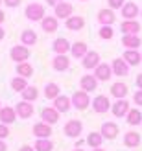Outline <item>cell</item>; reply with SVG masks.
Here are the masks:
<instances>
[{"label":"cell","instance_id":"obj_10","mask_svg":"<svg viewBox=\"0 0 142 151\" xmlns=\"http://www.w3.org/2000/svg\"><path fill=\"white\" fill-rule=\"evenodd\" d=\"M32 133H33V137H35V138H50V137H52V125L41 120V122L33 124Z\"/></svg>","mask_w":142,"mask_h":151},{"label":"cell","instance_id":"obj_45","mask_svg":"<svg viewBox=\"0 0 142 151\" xmlns=\"http://www.w3.org/2000/svg\"><path fill=\"white\" fill-rule=\"evenodd\" d=\"M59 2H63V0H46V4H48V6H52V7H56Z\"/></svg>","mask_w":142,"mask_h":151},{"label":"cell","instance_id":"obj_3","mask_svg":"<svg viewBox=\"0 0 142 151\" xmlns=\"http://www.w3.org/2000/svg\"><path fill=\"white\" fill-rule=\"evenodd\" d=\"M63 133H65V137H68V138H79L81 133H83V124H81L79 120L72 118V120H68V122L65 124Z\"/></svg>","mask_w":142,"mask_h":151},{"label":"cell","instance_id":"obj_54","mask_svg":"<svg viewBox=\"0 0 142 151\" xmlns=\"http://www.w3.org/2000/svg\"><path fill=\"white\" fill-rule=\"evenodd\" d=\"M140 17H142V9H140Z\"/></svg>","mask_w":142,"mask_h":151},{"label":"cell","instance_id":"obj_9","mask_svg":"<svg viewBox=\"0 0 142 151\" xmlns=\"http://www.w3.org/2000/svg\"><path fill=\"white\" fill-rule=\"evenodd\" d=\"M15 111H17V116H19L20 120H28V118H32V116H33V112H35L32 101H24V100H20V101L17 103Z\"/></svg>","mask_w":142,"mask_h":151},{"label":"cell","instance_id":"obj_11","mask_svg":"<svg viewBox=\"0 0 142 151\" xmlns=\"http://www.w3.org/2000/svg\"><path fill=\"white\" fill-rule=\"evenodd\" d=\"M17 111L11 105H4L0 109V124H6V125H11L13 122H17Z\"/></svg>","mask_w":142,"mask_h":151},{"label":"cell","instance_id":"obj_1","mask_svg":"<svg viewBox=\"0 0 142 151\" xmlns=\"http://www.w3.org/2000/svg\"><path fill=\"white\" fill-rule=\"evenodd\" d=\"M24 17L32 22H41L46 13H44V6L39 4V2H30L26 7H24Z\"/></svg>","mask_w":142,"mask_h":151},{"label":"cell","instance_id":"obj_13","mask_svg":"<svg viewBox=\"0 0 142 151\" xmlns=\"http://www.w3.org/2000/svg\"><path fill=\"white\" fill-rule=\"evenodd\" d=\"M59 112L54 105L52 107H43V111H41V120L43 122H46V124H50V125H54V124H57L59 122Z\"/></svg>","mask_w":142,"mask_h":151},{"label":"cell","instance_id":"obj_28","mask_svg":"<svg viewBox=\"0 0 142 151\" xmlns=\"http://www.w3.org/2000/svg\"><path fill=\"white\" fill-rule=\"evenodd\" d=\"M111 96L116 98V100H124L125 96H128V85L122 81H116L111 85Z\"/></svg>","mask_w":142,"mask_h":151},{"label":"cell","instance_id":"obj_32","mask_svg":"<svg viewBox=\"0 0 142 151\" xmlns=\"http://www.w3.org/2000/svg\"><path fill=\"white\" fill-rule=\"evenodd\" d=\"M125 122H128L131 127H137V125H142V112L140 109H129L128 116H125Z\"/></svg>","mask_w":142,"mask_h":151},{"label":"cell","instance_id":"obj_38","mask_svg":"<svg viewBox=\"0 0 142 151\" xmlns=\"http://www.w3.org/2000/svg\"><path fill=\"white\" fill-rule=\"evenodd\" d=\"M98 37L102 41H111L115 37V29H113V26H100V29H98Z\"/></svg>","mask_w":142,"mask_h":151},{"label":"cell","instance_id":"obj_43","mask_svg":"<svg viewBox=\"0 0 142 151\" xmlns=\"http://www.w3.org/2000/svg\"><path fill=\"white\" fill-rule=\"evenodd\" d=\"M135 83H137V87H138V88L142 90V74H138V76H137V79H135Z\"/></svg>","mask_w":142,"mask_h":151},{"label":"cell","instance_id":"obj_29","mask_svg":"<svg viewBox=\"0 0 142 151\" xmlns=\"http://www.w3.org/2000/svg\"><path fill=\"white\" fill-rule=\"evenodd\" d=\"M140 44H142V39L138 35H124L122 37V46L125 50H138Z\"/></svg>","mask_w":142,"mask_h":151},{"label":"cell","instance_id":"obj_4","mask_svg":"<svg viewBox=\"0 0 142 151\" xmlns=\"http://www.w3.org/2000/svg\"><path fill=\"white\" fill-rule=\"evenodd\" d=\"M9 57H11V61L15 63H24L30 59V48L24 46V44H15V46H11L9 50Z\"/></svg>","mask_w":142,"mask_h":151},{"label":"cell","instance_id":"obj_55","mask_svg":"<svg viewBox=\"0 0 142 151\" xmlns=\"http://www.w3.org/2000/svg\"><path fill=\"white\" fill-rule=\"evenodd\" d=\"M81 2H87V0H81Z\"/></svg>","mask_w":142,"mask_h":151},{"label":"cell","instance_id":"obj_48","mask_svg":"<svg viewBox=\"0 0 142 151\" xmlns=\"http://www.w3.org/2000/svg\"><path fill=\"white\" fill-rule=\"evenodd\" d=\"M4 20H6V15H4V11H2V9H0V26L4 24Z\"/></svg>","mask_w":142,"mask_h":151},{"label":"cell","instance_id":"obj_7","mask_svg":"<svg viewBox=\"0 0 142 151\" xmlns=\"http://www.w3.org/2000/svg\"><path fill=\"white\" fill-rule=\"evenodd\" d=\"M100 54L98 52H94V50H89L87 54H85V57L81 59V65H83V68L85 70H94L96 66L100 65Z\"/></svg>","mask_w":142,"mask_h":151},{"label":"cell","instance_id":"obj_2","mask_svg":"<svg viewBox=\"0 0 142 151\" xmlns=\"http://www.w3.org/2000/svg\"><path fill=\"white\" fill-rule=\"evenodd\" d=\"M70 100H72V107L76 109V111H85L89 109V105H91V96H89V92H85V90H76L72 96H70Z\"/></svg>","mask_w":142,"mask_h":151},{"label":"cell","instance_id":"obj_23","mask_svg":"<svg viewBox=\"0 0 142 151\" xmlns=\"http://www.w3.org/2000/svg\"><path fill=\"white\" fill-rule=\"evenodd\" d=\"M111 68H113L115 76H128L131 66L125 63L122 57H116V59H113V63H111Z\"/></svg>","mask_w":142,"mask_h":151},{"label":"cell","instance_id":"obj_8","mask_svg":"<svg viewBox=\"0 0 142 151\" xmlns=\"http://www.w3.org/2000/svg\"><path fill=\"white\" fill-rule=\"evenodd\" d=\"M92 74L96 76V79H98V81H103V83L109 81V79L115 76V74H113V68H111V65H107V63H100V65L92 70Z\"/></svg>","mask_w":142,"mask_h":151},{"label":"cell","instance_id":"obj_22","mask_svg":"<svg viewBox=\"0 0 142 151\" xmlns=\"http://www.w3.org/2000/svg\"><path fill=\"white\" fill-rule=\"evenodd\" d=\"M120 32L124 35H138V32H140V22L138 20H122Z\"/></svg>","mask_w":142,"mask_h":151},{"label":"cell","instance_id":"obj_18","mask_svg":"<svg viewBox=\"0 0 142 151\" xmlns=\"http://www.w3.org/2000/svg\"><path fill=\"white\" fill-rule=\"evenodd\" d=\"M100 133L103 134V138H107V140H115V138L118 137V133H120V129H118V125H116L115 122H103Z\"/></svg>","mask_w":142,"mask_h":151},{"label":"cell","instance_id":"obj_17","mask_svg":"<svg viewBox=\"0 0 142 151\" xmlns=\"http://www.w3.org/2000/svg\"><path fill=\"white\" fill-rule=\"evenodd\" d=\"M41 28H43L44 33H54L59 28V19L56 15H46V17L41 20Z\"/></svg>","mask_w":142,"mask_h":151},{"label":"cell","instance_id":"obj_31","mask_svg":"<svg viewBox=\"0 0 142 151\" xmlns=\"http://www.w3.org/2000/svg\"><path fill=\"white\" fill-rule=\"evenodd\" d=\"M124 146L125 147H138L140 146V134L137 131H128L124 134Z\"/></svg>","mask_w":142,"mask_h":151},{"label":"cell","instance_id":"obj_12","mask_svg":"<svg viewBox=\"0 0 142 151\" xmlns=\"http://www.w3.org/2000/svg\"><path fill=\"white\" fill-rule=\"evenodd\" d=\"M54 15H56L57 19H65L66 20L68 17H72V15H74V6L70 2H65V0H63V2H59L54 7Z\"/></svg>","mask_w":142,"mask_h":151},{"label":"cell","instance_id":"obj_27","mask_svg":"<svg viewBox=\"0 0 142 151\" xmlns=\"http://www.w3.org/2000/svg\"><path fill=\"white\" fill-rule=\"evenodd\" d=\"M43 94H44V98H46V100H52V101H54L56 98L61 94V88H59V85H57L56 81H50V83H46V85H44Z\"/></svg>","mask_w":142,"mask_h":151},{"label":"cell","instance_id":"obj_51","mask_svg":"<svg viewBox=\"0 0 142 151\" xmlns=\"http://www.w3.org/2000/svg\"><path fill=\"white\" fill-rule=\"evenodd\" d=\"M72 151H85V149H81V147H74Z\"/></svg>","mask_w":142,"mask_h":151},{"label":"cell","instance_id":"obj_14","mask_svg":"<svg viewBox=\"0 0 142 151\" xmlns=\"http://www.w3.org/2000/svg\"><path fill=\"white\" fill-rule=\"evenodd\" d=\"M98 79H96L94 74H87V76H81L79 79V87L81 90H85V92H94L96 88H98Z\"/></svg>","mask_w":142,"mask_h":151},{"label":"cell","instance_id":"obj_30","mask_svg":"<svg viewBox=\"0 0 142 151\" xmlns=\"http://www.w3.org/2000/svg\"><path fill=\"white\" fill-rule=\"evenodd\" d=\"M87 52H89V46H87L83 41H76V42H72V46H70V54H72V57H76V59H83Z\"/></svg>","mask_w":142,"mask_h":151},{"label":"cell","instance_id":"obj_44","mask_svg":"<svg viewBox=\"0 0 142 151\" xmlns=\"http://www.w3.org/2000/svg\"><path fill=\"white\" fill-rule=\"evenodd\" d=\"M19 151H35V147H33V146H28V144H24V146H22Z\"/></svg>","mask_w":142,"mask_h":151},{"label":"cell","instance_id":"obj_50","mask_svg":"<svg viewBox=\"0 0 142 151\" xmlns=\"http://www.w3.org/2000/svg\"><path fill=\"white\" fill-rule=\"evenodd\" d=\"M92 151H105V149H102V147H94Z\"/></svg>","mask_w":142,"mask_h":151},{"label":"cell","instance_id":"obj_37","mask_svg":"<svg viewBox=\"0 0 142 151\" xmlns=\"http://www.w3.org/2000/svg\"><path fill=\"white\" fill-rule=\"evenodd\" d=\"M9 85H11V90H15V92H22V90L28 87V79L20 78V76H15V78H11Z\"/></svg>","mask_w":142,"mask_h":151},{"label":"cell","instance_id":"obj_41","mask_svg":"<svg viewBox=\"0 0 142 151\" xmlns=\"http://www.w3.org/2000/svg\"><path fill=\"white\" fill-rule=\"evenodd\" d=\"M133 103L137 105V107H142V90L138 88L135 94H133Z\"/></svg>","mask_w":142,"mask_h":151},{"label":"cell","instance_id":"obj_15","mask_svg":"<svg viewBox=\"0 0 142 151\" xmlns=\"http://www.w3.org/2000/svg\"><path fill=\"white\" fill-rule=\"evenodd\" d=\"M120 13H122L124 20H137L138 13H140V7H138L135 2H125L124 7L120 9Z\"/></svg>","mask_w":142,"mask_h":151},{"label":"cell","instance_id":"obj_35","mask_svg":"<svg viewBox=\"0 0 142 151\" xmlns=\"http://www.w3.org/2000/svg\"><path fill=\"white\" fill-rule=\"evenodd\" d=\"M17 76H20V78H26V79L32 78V76H33V66H32V63H28V61L19 63V65H17Z\"/></svg>","mask_w":142,"mask_h":151},{"label":"cell","instance_id":"obj_47","mask_svg":"<svg viewBox=\"0 0 142 151\" xmlns=\"http://www.w3.org/2000/svg\"><path fill=\"white\" fill-rule=\"evenodd\" d=\"M0 151H7V144L4 140H0Z\"/></svg>","mask_w":142,"mask_h":151},{"label":"cell","instance_id":"obj_33","mask_svg":"<svg viewBox=\"0 0 142 151\" xmlns=\"http://www.w3.org/2000/svg\"><path fill=\"white\" fill-rule=\"evenodd\" d=\"M85 142H87V146H91L92 149L94 147H102V144H103V134L100 131H92V133L87 134Z\"/></svg>","mask_w":142,"mask_h":151},{"label":"cell","instance_id":"obj_40","mask_svg":"<svg viewBox=\"0 0 142 151\" xmlns=\"http://www.w3.org/2000/svg\"><path fill=\"white\" fill-rule=\"evenodd\" d=\"M7 137H9V125L0 124V140H6Z\"/></svg>","mask_w":142,"mask_h":151},{"label":"cell","instance_id":"obj_36","mask_svg":"<svg viewBox=\"0 0 142 151\" xmlns=\"http://www.w3.org/2000/svg\"><path fill=\"white\" fill-rule=\"evenodd\" d=\"M35 151H54V142L50 138H35Z\"/></svg>","mask_w":142,"mask_h":151},{"label":"cell","instance_id":"obj_20","mask_svg":"<svg viewBox=\"0 0 142 151\" xmlns=\"http://www.w3.org/2000/svg\"><path fill=\"white\" fill-rule=\"evenodd\" d=\"M54 107L61 112V114H65V112H68L72 109V100L70 96H65V94H59L56 100H54Z\"/></svg>","mask_w":142,"mask_h":151},{"label":"cell","instance_id":"obj_46","mask_svg":"<svg viewBox=\"0 0 142 151\" xmlns=\"http://www.w3.org/2000/svg\"><path fill=\"white\" fill-rule=\"evenodd\" d=\"M83 144H87V142H85V140H81V138H78V140H76V146H74V147H81Z\"/></svg>","mask_w":142,"mask_h":151},{"label":"cell","instance_id":"obj_19","mask_svg":"<svg viewBox=\"0 0 142 151\" xmlns=\"http://www.w3.org/2000/svg\"><path fill=\"white\" fill-rule=\"evenodd\" d=\"M70 46L72 44L68 42V39H65V37H57V39L52 42V50H54L56 55H65L66 52H70Z\"/></svg>","mask_w":142,"mask_h":151},{"label":"cell","instance_id":"obj_53","mask_svg":"<svg viewBox=\"0 0 142 151\" xmlns=\"http://www.w3.org/2000/svg\"><path fill=\"white\" fill-rule=\"evenodd\" d=\"M0 109H2V101H0Z\"/></svg>","mask_w":142,"mask_h":151},{"label":"cell","instance_id":"obj_49","mask_svg":"<svg viewBox=\"0 0 142 151\" xmlns=\"http://www.w3.org/2000/svg\"><path fill=\"white\" fill-rule=\"evenodd\" d=\"M4 37H6V32H4V28L0 26V41H4Z\"/></svg>","mask_w":142,"mask_h":151},{"label":"cell","instance_id":"obj_16","mask_svg":"<svg viewBox=\"0 0 142 151\" xmlns=\"http://www.w3.org/2000/svg\"><path fill=\"white\" fill-rule=\"evenodd\" d=\"M96 19H98L100 26H113V22L116 20L115 11L111 9V7H103V9H100L98 15H96Z\"/></svg>","mask_w":142,"mask_h":151},{"label":"cell","instance_id":"obj_52","mask_svg":"<svg viewBox=\"0 0 142 151\" xmlns=\"http://www.w3.org/2000/svg\"><path fill=\"white\" fill-rule=\"evenodd\" d=\"M2 4H4V0H0V6H2Z\"/></svg>","mask_w":142,"mask_h":151},{"label":"cell","instance_id":"obj_25","mask_svg":"<svg viewBox=\"0 0 142 151\" xmlns=\"http://www.w3.org/2000/svg\"><path fill=\"white\" fill-rule=\"evenodd\" d=\"M122 59L129 66H137V65L142 63V52H138V50H125L124 55H122Z\"/></svg>","mask_w":142,"mask_h":151},{"label":"cell","instance_id":"obj_42","mask_svg":"<svg viewBox=\"0 0 142 151\" xmlns=\"http://www.w3.org/2000/svg\"><path fill=\"white\" fill-rule=\"evenodd\" d=\"M20 2H22V0H4V6H7V7H19Z\"/></svg>","mask_w":142,"mask_h":151},{"label":"cell","instance_id":"obj_21","mask_svg":"<svg viewBox=\"0 0 142 151\" xmlns=\"http://www.w3.org/2000/svg\"><path fill=\"white\" fill-rule=\"evenodd\" d=\"M83 26H85V19L81 15H72L65 20V28L70 29V32H79V29H83Z\"/></svg>","mask_w":142,"mask_h":151},{"label":"cell","instance_id":"obj_39","mask_svg":"<svg viewBox=\"0 0 142 151\" xmlns=\"http://www.w3.org/2000/svg\"><path fill=\"white\" fill-rule=\"evenodd\" d=\"M124 4H125V0H107V6H109L113 11H115V9H122Z\"/></svg>","mask_w":142,"mask_h":151},{"label":"cell","instance_id":"obj_34","mask_svg":"<svg viewBox=\"0 0 142 151\" xmlns=\"http://www.w3.org/2000/svg\"><path fill=\"white\" fill-rule=\"evenodd\" d=\"M20 96H22V100H24V101H32V103H33L37 98H39V88L33 87V85H28V87L20 92Z\"/></svg>","mask_w":142,"mask_h":151},{"label":"cell","instance_id":"obj_5","mask_svg":"<svg viewBox=\"0 0 142 151\" xmlns=\"http://www.w3.org/2000/svg\"><path fill=\"white\" fill-rule=\"evenodd\" d=\"M111 103L109 101V98L105 96V94H98L92 100V103H91V107H92V111L94 112H98V114H105L107 111H111Z\"/></svg>","mask_w":142,"mask_h":151},{"label":"cell","instance_id":"obj_26","mask_svg":"<svg viewBox=\"0 0 142 151\" xmlns=\"http://www.w3.org/2000/svg\"><path fill=\"white\" fill-rule=\"evenodd\" d=\"M37 33L33 32V29H30V28H26V29H22V33H20V44H24V46H35L37 44Z\"/></svg>","mask_w":142,"mask_h":151},{"label":"cell","instance_id":"obj_6","mask_svg":"<svg viewBox=\"0 0 142 151\" xmlns=\"http://www.w3.org/2000/svg\"><path fill=\"white\" fill-rule=\"evenodd\" d=\"M129 103H128V100H116L113 105H111V112H113V116L115 118H125L128 116V112H129Z\"/></svg>","mask_w":142,"mask_h":151},{"label":"cell","instance_id":"obj_24","mask_svg":"<svg viewBox=\"0 0 142 151\" xmlns=\"http://www.w3.org/2000/svg\"><path fill=\"white\" fill-rule=\"evenodd\" d=\"M52 68H54L56 72H65L70 68V59L68 55H56L54 59H52Z\"/></svg>","mask_w":142,"mask_h":151}]
</instances>
